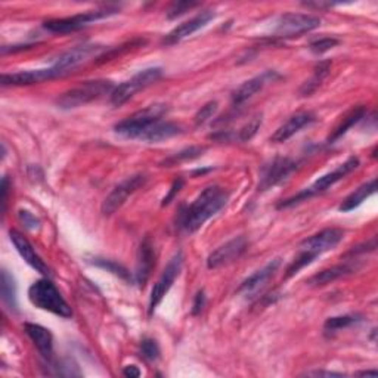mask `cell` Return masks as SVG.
Returning a JSON list of instances; mask_svg holds the SVG:
<instances>
[{"label": "cell", "instance_id": "cell-36", "mask_svg": "<svg viewBox=\"0 0 378 378\" xmlns=\"http://www.w3.org/2000/svg\"><path fill=\"white\" fill-rule=\"evenodd\" d=\"M217 102L216 101H212V102H207L204 107H201V110L195 114L194 117V122H195V126H202L204 123H207L209 120L216 114L217 111Z\"/></svg>", "mask_w": 378, "mask_h": 378}, {"label": "cell", "instance_id": "cell-28", "mask_svg": "<svg viewBox=\"0 0 378 378\" xmlns=\"http://www.w3.org/2000/svg\"><path fill=\"white\" fill-rule=\"evenodd\" d=\"M0 287H2V300L8 306L9 311L18 312V299H16V284L12 275H9L8 270H2V281H0Z\"/></svg>", "mask_w": 378, "mask_h": 378}, {"label": "cell", "instance_id": "cell-30", "mask_svg": "<svg viewBox=\"0 0 378 378\" xmlns=\"http://www.w3.org/2000/svg\"><path fill=\"white\" fill-rule=\"evenodd\" d=\"M360 321H362V316L360 315H345V316L328 318L323 323V331L326 336H333L341 330L349 328V326L352 325H356Z\"/></svg>", "mask_w": 378, "mask_h": 378}, {"label": "cell", "instance_id": "cell-34", "mask_svg": "<svg viewBox=\"0 0 378 378\" xmlns=\"http://www.w3.org/2000/svg\"><path fill=\"white\" fill-rule=\"evenodd\" d=\"M141 355L144 359L149 360V362H154L160 357V346L159 343L154 338H144L141 341Z\"/></svg>", "mask_w": 378, "mask_h": 378}, {"label": "cell", "instance_id": "cell-42", "mask_svg": "<svg viewBox=\"0 0 378 378\" xmlns=\"http://www.w3.org/2000/svg\"><path fill=\"white\" fill-rule=\"evenodd\" d=\"M306 377H343V372H333V371H311L303 374Z\"/></svg>", "mask_w": 378, "mask_h": 378}, {"label": "cell", "instance_id": "cell-18", "mask_svg": "<svg viewBox=\"0 0 378 378\" xmlns=\"http://www.w3.org/2000/svg\"><path fill=\"white\" fill-rule=\"evenodd\" d=\"M9 236H11V241L13 244V247L16 248V251L20 253V256L34 270L42 273L43 277H46V278L52 277V270H50V268L42 260V257L36 253V250L33 248V246L30 244V241L23 234L16 232V231H11Z\"/></svg>", "mask_w": 378, "mask_h": 378}, {"label": "cell", "instance_id": "cell-27", "mask_svg": "<svg viewBox=\"0 0 378 378\" xmlns=\"http://www.w3.org/2000/svg\"><path fill=\"white\" fill-rule=\"evenodd\" d=\"M43 368L46 370L45 374L47 375H55V377H80L81 372L79 367L71 362V360H55L52 359H45Z\"/></svg>", "mask_w": 378, "mask_h": 378}, {"label": "cell", "instance_id": "cell-15", "mask_svg": "<svg viewBox=\"0 0 378 378\" xmlns=\"http://www.w3.org/2000/svg\"><path fill=\"white\" fill-rule=\"evenodd\" d=\"M247 250V239L244 236H236L227 244L220 246L207 257V268L217 269L227 266L235 260H238Z\"/></svg>", "mask_w": 378, "mask_h": 378}, {"label": "cell", "instance_id": "cell-44", "mask_svg": "<svg viewBox=\"0 0 378 378\" xmlns=\"http://www.w3.org/2000/svg\"><path fill=\"white\" fill-rule=\"evenodd\" d=\"M356 375H362V377H377L378 372L377 371H360Z\"/></svg>", "mask_w": 378, "mask_h": 378}, {"label": "cell", "instance_id": "cell-41", "mask_svg": "<svg viewBox=\"0 0 378 378\" xmlns=\"http://www.w3.org/2000/svg\"><path fill=\"white\" fill-rule=\"evenodd\" d=\"M8 186H9V181H8V178L5 176V178L2 179V189H0V193H2V200H0V201H2V213H5V210H6V202H8Z\"/></svg>", "mask_w": 378, "mask_h": 378}, {"label": "cell", "instance_id": "cell-19", "mask_svg": "<svg viewBox=\"0 0 378 378\" xmlns=\"http://www.w3.org/2000/svg\"><path fill=\"white\" fill-rule=\"evenodd\" d=\"M315 114L311 111H302L297 113L294 115H291L287 122L280 126L272 136H270V142L275 144H282L287 142L290 137H293L296 133H299L303 127L306 126H311L312 123H315Z\"/></svg>", "mask_w": 378, "mask_h": 378}, {"label": "cell", "instance_id": "cell-43", "mask_svg": "<svg viewBox=\"0 0 378 378\" xmlns=\"http://www.w3.org/2000/svg\"><path fill=\"white\" fill-rule=\"evenodd\" d=\"M123 374H125L126 377L136 378V377H139V375H141V371H139V368L134 367V365H129V367H126V368L123 370Z\"/></svg>", "mask_w": 378, "mask_h": 378}, {"label": "cell", "instance_id": "cell-1", "mask_svg": "<svg viewBox=\"0 0 378 378\" xmlns=\"http://www.w3.org/2000/svg\"><path fill=\"white\" fill-rule=\"evenodd\" d=\"M228 200L229 194L223 188L217 185L207 186L193 204L181 210L179 227L188 234L197 232L205 222L225 207Z\"/></svg>", "mask_w": 378, "mask_h": 378}, {"label": "cell", "instance_id": "cell-13", "mask_svg": "<svg viewBox=\"0 0 378 378\" xmlns=\"http://www.w3.org/2000/svg\"><path fill=\"white\" fill-rule=\"evenodd\" d=\"M297 170V163L287 157H277L273 159L269 164L262 168L260 175V191H266L272 186H277L278 183L284 182L291 173Z\"/></svg>", "mask_w": 378, "mask_h": 378}, {"label": "cell", "instance_id": "cell-29", "mask_svg": "<svg viewBox=\"0 0 378 378\" xmlns=\"http://www.w3.org/2000/svg\"><path fill=\"white\" fill-rule=\"evenodd\" d=\"M330 67H331L330 61H325V62H321L319 65H316V68L314 70V76L309 79L306 83H303V86L300 88V95L302 96H311L322 84L325 77L328 76Z\"/></svg>", "mask_w": 378, "mask_h": 378}, {"label": "cell", "instance_id": "cell-35", "mask_svg": "<svg viewBox=\"0 0 378 378\" xmlns=\"http://www.w3.org/2000/svg\"><path fill=\"white\" fill-rule=\"evenodd\" d=\"M338 43H340V40L336 38H321V39L311 42V45H309V49H311L312 52L316 55H322L325 52H328V50H331L333 47H336Z\"/></svg>", "mask_w": 378, "mask_h": 378}, {"label": "cell", "instance_id": "cell-24", "mask_svg": "<svg viewBox=\"0 0 378 378\" xmlns=\"http://www.w3.org/2000/svg\"><path fill=\"white\" fill-rule=\"evenodd\" d=\"M183 132L182 126L171 123V122H159L157 125H154L144 136L142 141H147L149 144H157L166 139H170V137L178 136Z\"/></svg>", "mask_w": 378, "mask_h": 378}, {"label": "cell", "instance_id": "cell-6", "mask_svg": "<svg viewBox=\"0 0 378 378\" xmlns=\"http://www.w3.org/2000/svg\"><path fill=\"white\" fill-rule=\"evenodd\" d=\"M163 76V70L160 67H149L145 70L134 74L130 80L123 81L122 84H118L117 88L111 92V104L114 107H120L126 104V102L133 98L139 91L147 89L148 86L159 81Z\"/></svg>", "mask_w": 378, "mask_h": 378}, {"label": "cell", "instance_id": "cell-12", "mask_svg": "<svg viewBox=\"0 0 378 378\" xmlns=\"http://www.w3.org/2000/svg\"><path fill=\"white\" fill-rule=\"evenodd\" d=\"M345 238V231L340 228H326L307 239L300 244V253L307 256L309 259L315 260L318 256L334 250Z\"/></svg>", "mask_w": 378, "mask_h": 378}, {"label": "cell", "instance_id": "cell-4", "mask_svg": "<svg viewBox=\"0 0 378 378\" xmlns=\"http://www.w3.org/2000/svg\"><path fill=\"white\" fill-rule=\"evenodd\" d=\"M168 107L166 104H152L144 110L136 111L130 117L125 118L123 122L115 125V133L122 134L129 139H142V136L159 122H161L163 115H166Z\"/></svg>", "mask_w": 378, "mask_h": 378}, {"label": "cell", "instance_id": "cell-10", "mask_svg": "<svg viewBox=\"0 0 378 378\" xmlns=\"http://www.w3.org/2000/svg\"><path fill=\"white\" fill-rule=\"evenodd\" d=\"M148 181V176L145 173H136L133 176L126 178L123 182H120L113 191L107 195L101 205V212L104 216L114 214L122 205L127 201L130 195H133L137 189H141Z\"/></svg>", "mask_w": 378, "mask_h": 378}, {"label": "cell", "instance_id": "cell-25", "mask_svg": "<svg viewBox=\"0 0 378 378\" xmlns=\"http://www.w3.org/2000/svg\"><path fill=\"white\" fill-rule=\"evenodd\" d=\"M353 270H355V268L349 263L337 265V266H333L328 269H323L319 273L314 275V277L309 280V284L314 285V287H322V285L330 284V282H333L341 277H346V275L352 273Z\"/></svg>", "mask_w": 378, "mask_h": 378}, {"label": "cell", "instance_id": "cell-8", "mask_svg": "<svg viewBox=\"0 0 378 378\" xmlns=\"http://www.w3.org/2000/svg\"><path fill=\"white\" fill-rule=\"evenodd\" d=\"M114 13H117V9H114V8L88 11V12L68 16V18H57V20L45 21L43 23V28L50 31V33L67 34V33H73V31H77V30L88 27L89 24H92V23H95L98 20L108 18V16H111Z\"/></svg>", "mask_w": 378, "mask_h": 378}, {"label": "cell", "instance_id": "cell-5", "mask_svg": "<svg viewBox=\"0 0 378 378\" xmlns=\"http://www.w3.org/2000/svg\"><path fill=\"white\" fill-rule=\"evenodd\" d=\"M114 91V84L110 80H89L83 81L76 88L64 92L58 98V107L62 110H73L81 105L89 104L105 95H111Z\"/></svg>", "mask_w": 378, "mask_h": 378}, {"label": "cell", "instance_id": "cell-23", "mask_svg": "<svg viewBox=\"0 0 378 378\" xmlns=\"http://www.w3.org/2000/svg\"><path fill=\"white\" fill-rule=\"evenodd\" d=\"M375 193H377V179L374 178L370 182L360 185L357 189H355L350 195H348L345 200H343L338 210L343 213H349V212L357 209L360 204H362L371 195H374Z\"/></svg>", "mask_w": 378, "mask_h": 378}, {"label": "cell", "instance_id": "cell-3", "mask_svg": "<svg viewBox=\"0 0 378 378\" xmlns=\"http://www.w3.org/2000/svg\"><path fill=\"white\" fill-rule=\"evenodd\" d=\"M360 161L357 157H349L345 163L340 164L337 168H334L333 171H330V173L323 175L322 178H319L318 181H315L311 186L309 188H304L303 191H300L297 195L294 197H290L287 200H282L280 204H278V209H287V207H291V205H296L299 202H303L309 198H312L315 195H319L325 191H328V189L336 185L337 182H340L341 179H345L348 175H350L353 170H356L359 167Z\"/></svg>", "mask_w": 378, "mask_h": 378}, {"label": "cell", "instance_id": "cell-40", "mask_svg": "<svg viewBox=\"0 0 378 378\" xmlns=\"http://www.w3.org/2000/svg\"><path fill=\"white\" fill-rule=\"evenodd\" d=\"M204 306H205V293L204 290H200L193 303V315L194 316L201 315V312L204 311Z\"/></svg>", "mask_w": 378, "mask_h": 378}, {"label": "cell", "instance_id": "cell-14", "mask_svg": "<svg viewBox=\"0 0 378 378\" xmlns=\"http://www.w3.org/2000/svg\"><path fill=\"white\" fill-rule=\"evenodd\" d=\"M281 266V259L270 260L262 269L254 272L251 277H248L238 288V294L244 296L246 299H253L268 285V282L273 278V275L278 272Z\"/></svg>", "mask_w": 378, "mask_h": 378}, {"label": "cell", "instance_id": "cell-38", "mask_svg": "<svg viewBox=\"0 0 378 378\" xmlns=\"http://www.w3.org/2000/svg\"><path fill=\"white\" fill-rule=\"evenodd\" d=\"M18 219L23 223V227L30 229V231H36L40 227V220L36 216H34L33 213L27 212V210H20L18 212Z\"/></svg>", "mask_w": 378, "mask_h": 378}, {"label": "cell", "instance_id": "cell-2", "mask_svg": "<svg viewBox=\"0 0 378 378\" xmlns=\"http://www.w3.org/2000/svg\"><path fill=\"white\" fill-rule=\"evenodd\" d=\"M28 299L34 306L42 309V311L50 312L65 319L73 316L70 304L65 302L55 284L46 277L36 281L28 288Z\"/></svg>", "mask_w": 378, "mask_h": 378}, {"label": "cell", "instance_id": "cell-17", "mask_svg": "<svg viewBox=\"0 0 378 378\" xmlns=\"http://www.w3.org/2000/svg\"><path fill=\"white\" fill-rule=\"evenodd\" d=\"M214 11L212 9H205L200 13H197L194 18L188 20L185 23H182L181 25L175 27L173 30H171L167 36L163 39V45H175V43H179L181 40L186 39L188 36H191V34L197 33L198 30L204 28L205 25H207L213 18H214Z\"/></svg>", "mask_w": 378, "mask_h": 378}, {"label": "cell", "instance_id": "cell-37", "mask_svg": "<svg viewBox=\"0 0 378 378\" xmlns=\"http://www.w3.org/2000/svg\"><path fill=\"white\" fill-rule=\"evenodd\" d=\"M200 6L198 2H178L171 5V8L167 12V18L168 20H176L179 16L185 15L188 11H191L194 8Z\"/></svg>", "mask_w": 378, "mask_h": 378}, {"label": "cell", "instance_id": "cell-33", "mask_svg": "<svg viewBox=\"0 0 378 378\" xmlns=\"http://www.w3.org/2000/svg\"><path fill=\"white\" fill-rule=\"evenodd\" d=\"M262 126V115H254L250 122L238 132V141L241 142H247L250 139H253L254 134L257 133V130L260 129Z\"/></svg>", "mask_w": 378, "mask_h": 378}, {"label": "cell", "instance_id": "cell-22", "mask_svg": "<svg viewBox=\"0 0 378 378\" xmlns=\"http://www.w3.org/2000/svg\"><path fill=\"white\" fill-rule=\"evenodd\" d=\"M55 79L52 70L45 68V70H30V71H20L13 74H2V86H28V84H36L42 83L46 80Z\"/></svg>", "mask_w": 378, "mask_h": 378}, {"label": "cell", "instance_id": "cell-16", "mask_svg": "<svg viewBox=\"0 0 378 378\" xmlns=\"http://www.w3.org/2000/svg\"><path fill=\"white\" fill-rule=\"evenodd\" d=\"M154 268H156V248H154L151 239L147 236L141 243L139 250H137L136 269L133 275L134 284L139 288H144L151 277Z\"/></svg>", "mask_w": 378, "mask_h": 378}, {"label": "cell", "instance_id": "cell-11", "mask_svg": "<svg viewBox=\"0 0 378 378\" xmlns=\"http://www.w3.org/2000/svg\"><path fill=\"white\" fill-rule=\"evenodd\" d=\"M182 266H183V253L178 251L173 257H171V260L168 262V265L163 270L160 280L156 282V285H154V288L151 291L149 306H148V315L149 316L156 312L157 306L161 303V300L168 293L170 288L173 287L176 278L179 277V273L182 270Z\"/></svg>", "mask_w": 378, "mask_h": 378}, {"label": "cell", "instance_id": "cell-32", "mask_svg": "<svg viewBox=\"0 0 378 378\" xmlns=\"http://www.w3.org/2000/svg\"><path fill=\"white\" fill-rule=\"evenodd\" d=\"M92 265L98 266V268H102V269H105L108 272H111L113 275H115V277L118 278H122L125 281H132V275L130 272L123 266V265H120L114 260H108V259H101V257H95V259L91 260Z\"/></svg>", "mask_w": 378, "mask_h": 378}, {"label": "cell", "instance_id": "cell-21", "mask_svg": "<svg viewBox=\"0 0 378 378\" xmlns=\"http://www.w3.org/2000/svg\"><path fill=\"white\" fill-rule=\"evenodd\" d=\"M24 330L31 341L36 345L43 359H52L54 357V337L52 333L46 330L45 326L38 323H25Z\"/></svg>", "mask_w": 378, "mask_h": 378}, {"label": "cell", "instance_id": "cell-39", "mask_svg": "<svg viewBox=\"0 0 378 378\" xmlns=\"http://www.w3.org/2000/svg\"><path fill=\"white\" fill-rule=\"evenodd\" d=\"M183 179L182 178H178V179H175V182L173 183H171V186H170V191H168V194L163 198V205H168L171 201H173L175 200V197L179 194V191H181V189H182V186H183Z\"/></svg>", "mask_w": 378, "mask_h": 378}, {"label": "cell", "instance_id": "cell-26", "mask_svg": "<svg viewBox=\"0 0 378 378\" xmlns=\"http://www.w3.org/2000/svg\"><path fill=\"white\" fill-rule=\"evenodd\" d=\"M367 114V108L365 107H356V108H352L345 117H343L341 123L334 129V132L330 134L328 137V144H334L337 139H340V137L343 134H346L349 132L350 127H353L356 123H359L360 120H362Z\"/></svg>", "mask_w": 378, "mask_h": 378}, {"label": "cell", "instance_id": "cell-9", "mask_svg": "<svg viewBox=\"0 0 378 378\" xmlns=\"http://www.w3.org/2000/svg\"><path fill=\"white\" fill-rule=\"evenodd\" d=\"M102 50H104V47L99 46V45L76 46V47L68 50V52L62 54L57 59V62L50 67V70H52L55 79L64 77L67 74L73 73L74 70H77L79 67H81L83 64L91 61L92 58L99 57Z\"/></svg>", "mask_w": 378, "mask_h": 378}, {"label": "cell", "instance_id": "cell-7", "mask_svg": "<svg viewBox=\"0 0 378 378\" xmlns=\"http://www.w3.org/2000/svg\"><path fill=\"white\" fill-rule=\"evenodd\" d=\"M273 36L277 39H294L311 33L321 25V18L307 13H284L275 23Z\"/></svg>", "mask_w": 378, "mask_h": 378}, {"label": "cell", "instance_id": "cell-20", "mask_svg": "<svg viewBox=\"0 0 378 378\" xmlns=\"http://www.w3.org/2000/svg\"><path fill=\"white\" fill-rule=\"evenodd\" d=\"M278 77L280 76L275 71H265L263 74H259V76L247 80L234 92V95H232L234 105H243L244 102L251 99L257 92H260L268 83L273 81L275 79H278Z\"/></svg>", "mask_w": 378, "mask_h": 378}, {"label": "cell", "instance_id": "cell-31", "mask_svg": "<svg viewBox=\"0 0 378 378\" xmlns=\"http://www.w3.org/2000/svg\"><path fill=\"white\" fill-rule=\"evenodd\" d=\"M205 151H207V148L205 147H189V148H185V149L173 154V156L167 157L166 160H163L160 163V166L161 167H171V166H176V164L183 163V161L195 160V159L201 157Z\"/></svg>", "mask_w": 378, "mask_h": 378}]
</instances>
